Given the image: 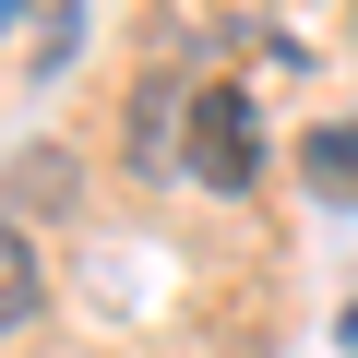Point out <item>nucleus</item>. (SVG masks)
I'll return each mask as SVG.
<instances>
[{
    "label": "nucleus",
    "mask_w": 358,
    "mask_h": 358,
    "mask_svg": "<svg viewBox=\"0 0 358 358\" xmlns=\"http://www.w3.org/2000/svg\"><path fill=\"white\" fill-rule=\"evenodd\" d=\"M13 203H72V155H24L13 167Z\"/></svg>",
    "instance_id": "obj_4"
},
{
    "label": "nucleus",
    "mask_w": 358,
    "mask_h": 358,
    "mask_svg": "<svg viewBox=\"0 0 358 358\" xmlns=\"http://www.w3.org/2000/svg\"><path fill=\"white\" fill-rule=\"evenodd\" d=\"M346 346H358V310H346Z\"/></svg>",
    "instance_id": "obj_5"
},
{
    "label": "nucleus",
    "mask_w": 358,
    "mask_h": 358,
    "mask_svg": "<svg viewBox=\"0 0 358 358\" xmlns=\"http://www.w3.org/2000/svg\"><path fill=\"white\" fill-rule=\"evenodd\" d=\"M36 299H48V275H36V239L0 215V334H24V322H36Z\"/></svg>",
    "instance_id": "obj_2"
},
{
    "label": "nucleus",
    "mask_w": 358,
    "mask_h": 358,
    "mask_svg": "<svg viewBox=\"0 0 358 358\" xmlns=\"http://www.w3.org/2000/svg\"><path fill=\"white\" fill-rule=\"evenodd\" d=\"M179 167H192L203 192H251L263 179V108L239 84H192V108H179Z\"/></svg>",
    "instance_id": "obj_1"
},
{
    "label": "nucleus",
    "mask_w": 358,
    "mask_h": 358,
    "mask_svg": "<svg viewBox=\"0 0 358 358\" xmlns=\"http://www.w3.org/2000/svg\"><path fill=\"white\" fill-rule=\"evenodd\" d=\"M310 179L358 203V131H310Z\"/></svg>",
    "instance_id": "obj_3"
}]
</instances>
